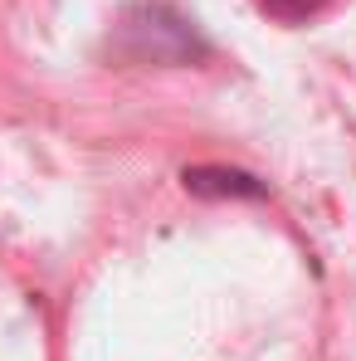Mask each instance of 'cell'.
Instances as JSON below:
<instances>
[{
    "label": "cell",
    "mask_w": 356,
    "mask_h": 361,
    "mask_svg": "<svg viewBox=\"0 0 356 361\" xmlns=\"http://www.w3.org/2000/svg\"><path fill=\"white\" fill-rule=\"evenodd\" d=\"M269 15H278V20H307V15H317L327 0H259Z\"/></svg>",
    "instance_id": "obj_1"
}]
</instances>
